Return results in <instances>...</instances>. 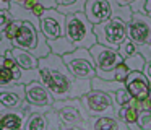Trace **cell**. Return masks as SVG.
Wrapping results in <instances>:
<instances>
[{"mask_svg": "<svg viewBox=\"0 0 151 130\" xmlns=\"http://www.w3.org/2000/svg\"><path fill=\"white\" fill-rule=\"evenodd\" d=\"M130 73L128 72V68L125 67L124 64L119 65V67H115L114 70L111 72H101V70H96V77L102 78V80H111V81H120V83H125V78H127V75Z\"/></svg>", "mask_w": 151, "mask_h": 130, "instance_id": "603a6c76", "label": "cell"}, {"mask_svg": "<svg viewBox=\"0 0 151 130\" xmlns=\"http://www.w3.org/2000/svg\"><path fill=\"white\" fill-rule=\"evenodd\" d=\"M117 52L120 54V57L124 58V60H127V58H130V57H133V55L138 54V47L127 38V39H125V41L120 44V47L117 49Z\"/></svg>", "mask_w": 151, "mask_h": 130, "instance_id": "d4e9b609", "label": "cell"}, {"mask_svg": "<svg viewBox=\"0 0 151 130\" xmlns=\"http://www.w3.org/2000/svg\"><path fill=\"white\" fill-rule=\"evenodd\" d=\"M39 36H41L39 26H34L29 21H20L18 23V28H17V32H15L13 39H12V44H13V47L26 51L31 54L36 49Z\"/></svg>", "mask_w": 151, "mask_h": 130, "instance_id": "30bf717a", "label": "cell"}, {"mask_svg": "<svg viewBox=\"0 0 151 130\" xmlns=\"http://www.w3.org/2000/svg\"><path fill=\"white\" fill-rule=\"evenodd\" d=\"M44 10H52V8H57V2L55 0H36Z\"/></svg>", "mask_w": 151, "mask_h": 130, "instance_id": "836d02e7", "label": "cell"}, {"mask_svg": "<svg viewBox=\"0 0 151 130\" xmlns=\"http://www.w3.org/2000/svg\"><path fill=\"white\" fill-rule=\"evenodd\" d=\"M57 2V12L62 15H73V13H83L85 12L86 0H55Z\"/></svg>", "mask_w": 151, "mask_h": 130, "instance_id": "d6986e66", "label": "cell"}, {"mask_svg": "<svg viewBox=\"0 0 151 130\" xmlns=\"http://www.w3.org/2000/svg\"><path fill=\"white\" fill-rule=\"evenodd\" d=\"M85 130H130L117 117H89Z\"/></svg>", "mask_w": 151, "mask_h": 130, "instance_id": "2e32d148", "label": "cell"}, {"mask_svg": "<svg viewBox=\"0 0 151 130\" xmlns=\"http://www.w3.org/2000/svg\"><path fill=\"white\" fill-rule=\"evenodd\" d=\"M132 101H133V98L128 94V91L125 90V88H122V90L115 91L114 93V103H115V109H120V107H127L132 104Z\"/></svg>", "mask_w": 151, "mask_h": 130, "instance_id": "484cf974", "label": "cell"}, {"mask_svg": "<svg viewBox=\"0 0 151 130\" xmlns=\"http://www.w3.org/2000/svg\"><path fill=\"white\" fill-rule=\"evenodd\" d=\"M138 129L141 130H151V110H143L138 112V120H137Z\"/></svg>", "mask_w": 151, "mask_h": 130, "instance_id": "f1b7e54d", "label": "cell"}, {"mask_svg": "<svg viewBox=\"0 0 151 130\" xmlns=\"http://www.w3.org/2000/svg\"><path fill=\"white\" fill-rule=\"evenodd\" d=\"M13 21V18H12V13L8 12V10H0V32L4 34L5 29L10 26V23Z\"/></svg>", "mask_w": 151, "mask_h": 130, "instance_id": "4dcf8cb0", "label": "cell"}, {"mask_svg": "<svg viewBox=\"0 0 151 130\" xmlns=\"http://www.w3.org/2000/svg\"><path fill=\"white\" fill-rule=\"evenodd\" d=\"M138 112H140V109H138V101H132L130 106L115 109V117H117L120 122H124L125 125L130 127V125H133V124H137Z\"/></svg>", "mask_w": 151, "mask_h": 130, "instance_id": "ac0fdd59", "label": "cell"}, {"mask_svg": "<svg viewBox=\"0 0 151 130\" xmlns=\"http://www.w3.org/2000/svg\"><path fill=\"white\" fill-rule=\"evenodd\" d=\"M0 39H2V32H0Z\"/></svg>", "mask_w": 151, "mask_h": 130, "instance_id": "b9f144b4", "label": "cell"}, {"mask_svg": "<svg viewBox=\"0 0 151 130\" xmlns=\"http://www.w3.org/2000/svg\"><path fill=\"white\" fill-rule=\"evenodd\" d=\"M120 6H130L133 13H140V15H146L145 13V2L146 0H115Z\"/></svg>", "mask_w": 151, "mask_h": 130, "instance_id": "4316f807", "label": "cell"}, {"mask_svg": "<svg viewBox=\"0 0 151 130\" xmlns=\"http://www.w3.org/2000/svg\"><path fill=\"white\" fill-rule=\"evenodd\" d=\"M89 54L94 60L96 70H101V72H111L115 67L124 64V58L120 57V54L115 49H109L106 46L98 44V42L89 49Z\"/></svg>", "mask_w": 151, "mask_h": 130, "instance_id": "8fae6325", "label": "cell"}, {"mask_svg": "<svg viewBox=\"0 0 151 130\" xmlns=\"http://www.w3.org/2000/svg\"><path fill=\"white\" fill-rule=\"evenodd\" d=\"M10 55H12V58L15 60V64H17L21 70H37L39 60H37L36 57H33L29 52L13 47L10 51Z\"/></svg>", "mask_w": 151, "mask_h": 130, "instance_id": "e0dca14e", "label": "cell"}, {"mask_svg": "<svg viewBox=\"0 0 151 130\" xmlns=\"http://www.w3.org/2000/svg\"><path fill=\"white\" fill-rule=\"evenodd\" d=\"M24 94H26V103L33 107H47L54 104V98L47 91V88L41 83V80L31 81L24 86Z\"/></svg>", "mask_w": 151, "mask_h": 130, "instance_id": "4fadbf2b", "label": "cell"}, {"mask_svg": "<svg viewBox=\"0 0 151 130\" xmlns=\"http://www.w3.org/2000/svg\"><path fill=\"white\" fill-rule=\"evenodd\" d=\"M39 29L47 41H54L65 36V15L55 8L46 10L39 16Z\"/></svg>", "mask_w": 151, "mask_h": 130, "instance_id": "ba28073f", "label": "cell"}, {"mask_svg": "<svg viewBox=\"0 0 151 130\" xmlns=\"http://www.w3.org/2000/svg\"><path fill=\"white\" fill-rule=\"evenodd\" d=\"M20 75H21V68L18 72H13V70H10V68L4 67V65L0 64V88H5V86L18 83Z\"/></svg>", "mask_w": 151, "mask_h": 130, "instance_id": "cb8c5ba5", "label": "cell"}, {"mask_svg": "<svg viewBox=\"0 0 151 130\" xmlns=\"http://www.w3.org/2000/svg\"><path fill=\"white\" fill-rule=\"evenodd\" d=\"M125 90L133 98V101L141 103V101H145L148 98L151 86L141 72H130L127 75V78H125Z\"/></svg>", "mask_w": 151, "mask_h": 130, "instance_id": "5bb4252c", "label": "cell"}, {"mask_svg": "<svg viewBox=\"0 0 151 130\" xmlns=\"http://www.w3.org/2000/svg\"><path fill=\"white\" fill-rule=\"evenodd\" d=\"M29 116L28 112V103L20 110H10V112H0V130H23L24 120Z\"/></svg>", "mask_w": 151, "mask_h": 130, "instance_id": "9a60e30c", "label": "cell"}, {"mask_svg": "<svg viewBox=\"0 0 151 130\" xmlns=\"http://www.w3.org/2000/svg\"><path fill=\"white\" fill-rule=\"evenodd\" d=\"M93 31L98 44L117 51L122 42L127 39V23L122 21L120 18H111L101 25L93 26Z\"/></svg>", "mask_w": 151, "mask_h": 130, "instance_id": "277c9868", "label": "cell"}, {"mask_svg": "<svg viewBox=\"0 0 151 130\" xmlns=\"http://www.w3.org/2000/svg\"><path fill=\"white\" fill-rule=\"evenodd\" d=\"M145 13L148 16H151V0H146L145 2Z\"/></svg>", "mask_w": 151, "mask_h": 130, "instance_id": "f35d334b", "label": "cell"}, {"mask_svg": "<svg viewBox=\"0 0 151 130\" xmlns=\"http://www.w3.org/2000/svg\"><path fill=\"white\" fill-rule=\"evenodd\" d=\"M26 106V94L23 84H10L0 88V112L20 110Z\"/></svg>", "mask_w": 151, "mask_h": 130, "instance_id": "7c38bea8", "label": "cell"}, {"mask_svg": "<svg viewBox=\"0 0 151 130\" xmlns=\"http://www.w3.org/2000/svg\"><path fill=\"white\" fill-rule=\"evenodd\" d=\"M47 44H49L50 54H55V55H59V57H63V55H67V54L75 51L73 44L65 38V36H62V38H59V39H54V41H47Z\"/></svg>", "mask_w": 151, "mask_h": 130, "instance_id": "44dd1931", "label": "cell"}, {"mask_svg": "<svg viewBox=\"0 0 151 130\" xmlns=\"http://www.w3.org/2000/svg\"><path fill=\"white\" fill-rule=\"evenodd\" d=\"M39 77L41 83L47 88L54 101L80 99L88 91H91V80H78L68 72L62 57L49 54L39 58Z\"/></svg>", "mask_w": 151, "mask_h": 130, "instance_id": "6da1fadb", "label": "cell"}, {"mask_svg": "<svg viewBox=\"0 0 151 130\" xmlns=\"http://www.w3.org/2000/svg\"><path fill=\"white\" fill-rule=\"evenodd\" d=\"M124 65L128 68V72H141L145 67V58L141 57L140 54H137V55H133V57L124 60Z\"/></svg>", "mask_w": 151, "mask_h": 130, "instance_id": "83f0119b", "label": "cell"}, {"mask_svg": "<svg viewBox=\"0 0 151 130\" xmlns=\"http://www.w3.org/2000/svg\"><path fill=\"white\" fill-rule=\"evenodd\" d=\"M52 109L55 110L62 125H86L89 119L80 99L54 101Z\"/></svg>", "mask_w": 151, "mask_h": 130, "instance_id": "52a82bcc", "label": "cell"}, {"mask_svg": "<svg viewBox=\"0 0 151 130\" xmlns=\"http://www.w3.org/2000/svg\"><path fill=\"white\" fill-rule=\"evenodd\" d=\"M10 2L12 0H0V10H8L10 8Z\"/></svg>", "mask_w": 151, "mask_h": 130, "instance_id": "74e56055", "label": "cell"}, {"mask_svg": "<svg viewBox=\"0 0 151 130\" xmlns=\"http://www.w3.org/2000/svg\"><path fill=\"white\" fill-rule=\"evenodd\" d=\"M62 60L68 72L78 80H93L96 77V65L89 49H75L73 52L63 55Z\"/></svg>", "mask_w": 151, "mask_h": 130, "instance_id": "5b68a950", "label": "cell"}, {"mask_svg": "<svg viewBox=\"0 0 151 130\" xmlns=\"http://www.w3.org/2000/svg\"><path fill=\"white\" fill-rule=\"evenodd\" d=\"M141 73L145 75V78L148 80V83H150V86H151V60L145 62V67H143V70H141Z\"/></svg>", "mask_w": 151, "mask_h": 130, "instance_id": "d590c367", "label": "cell"}, {"mask_svg": "<svg viewBox=\"0 0 151 130\" xmlns=\"http://www.w3.org/2000/svg\"><path fill=\"white\" fill-rule=\"evenodd\" d=\"M127 38L137 47L148 44L151 41V16L133 13L132 20L127 23Z\"/></svg>", "mask_w": 151, "mask_h": 130, "instance_id": "9c48e42d", "label": "cell"}, {"mask_svg": "<svg viewBox=\"0 0 151 130\" xmlns=\"http://www.w3.org/2000/svg\"><path fill=\"white\" fill-rule=\"evenodd\" d=\"M23 130H47L46 112H33L26 117Z\"/></svg>", "mask_w": 151, "mask_h": 130, "instance_id": "7402d4cb", "label": "cell"}, {"mask_svg": "<svg viewBox=\"0 0 151 130\" xmlns=\"http://www.w3.org/2000/svg\"><path fill=\"white\" fill-rule=\"evenodd\" d=\"M138 109H143V110H151V91L150 94H148V98L145 101H141V103H138Z\"/></svg>", "mask_w": 151, "mask_h": 130, "instance_id": "e575fe53", "label": "cell"}, {"mask_svg": "<svg viewBox=\"0 0 151 130\" xmlns=\"http://www.w3.org/2000/svg\"><path fill=\"white\" fill-rule=\"evenodd\" d=\"M65 38L75 49H91L98 42L93 25L88 21L85 13H73L65 16Z\"/></svg>", "mask_w": 151, "mask_h": 130, "instance_id": "3957f363", "label": "cell"}, {"mask_svg": "<svg viewBox=\"0 0 151 130\" xmlns=\"http://www.w3.org/2000/svg\"><path fill=\"white\" fill-rule=\"evenodd\" d=\"M125 88V83H120V81H111V80H102L99 77H94L91 80V90L94 91H102V93H109L114 94L115 91Z\"/></svg>", "mask_w": 151, "mask_h": 130, "instance_id": "ffe728a7", "label": "cell"}, {"mask_svg": "<svg viewBox=\"0 0 151 130\" xmlns=\"http://www.w3.org/2000/svg\"><path fill=\"white\" fill-rule=\"evenodd\" d=\"M86 125H63L60 130H85Z\"/></svg>", "mask_w": 151, "mask_h": 130, "instance_id": "8d00e7d4", "label": "cell"}, {"mask_svg": "<svg viewBox=\"0 0 151 130\" xmlns=\"http://www.w3.org/2000/svg\"><path fill=\"white\" fill-rule=\"evenodd\" d=\"M12 49H13L12 41H10V39H7L4 34H2V39H0V57H2V55H5L7 52H10Z\"/></svg>", "mask_w": 151, "mask_h": 130, "instance_id": "1f68e13d", "label": "cell"}, {"mask_svg": "<svg viewBox=\"0 0 151 130\" xmlns=\"http://www.w3.org/2000/svg\"><path fill=\"white\" fill-rule=\"evenodd\" d=\"M83 13L93 26L101 25L111 18H120L122 21L128 23L133 16L130 6H120L115 0H86Z\"/></svg>", "mask_w": 151, "mask_h": 130, "instance_id": "7a4b0ae2", "label": "cell"}, {"mask_svg": "<svg viewBox=\"0 0 151 130\" xmlns=\"http://www.w3.org/2000/svg\"><path fill=\"white\" fill-rule=\"evenodd\" d=\"M80 101L89 117H115L114 94L91 90L80 98Z\"/></svg>", "mask_w": 151, "mask_h": 130, "instance_id": "8992f818", "label": "cell"}, {"mask_svg": "<svg viewBox=\"0 0 151 130\" xmlns=\"http://www.w3.org/2000/svg\"><path fill=\"white\" fill-rule=\"evenodd\" d=\"M148 46H150V47H151V41H150V42H148Z\"/></svg>", "mask_w": 151, "mask_h": 130, "instance_id": "60d3db41", "label": "cell"}, {"mask_svg": "<svg viewBox=\"0 0 151 130\" xmlns=\"http://www.w3.org/2000/svg\"><path fill=\"white\" fill-rule=\"evenodd\" d=\"M23 6H24V8L28 10V12H31V13H33V15L36 16V18H39V16L42 15L44 12H46V10H44L42 6H41L39 3L36 2V0H28V2L24 3Z\"/></svg>", "mask_w": 151, "mask_h": 130, "instance_id": "f546056e", "label": "cell"}, {"mask_svg": "<svg viewBox=\"0 0 151 130\" xmlns=\"http://www.w3.org/2000/svg\"><path fill=\"white\" fill-rule=\"evenodd\" d=\"M12 2H15V3H18V5H24V3L28 2V0H12Z\"/></svg>", "mask_w": 151, "mask_h": 130, "instance_id": "ab89813d", "label": "cell"}, {"mask_svg": "<svg viewBox=\"0 0 151 130\" xmlns=\"http://www.w3.org/2000/svg\"><path fill=\"white\" fill-rule=\"evenodd\" d=\"M138 54L145 58V62H150L151 60V47L148 44L140 46V47H138Z\"/></svg>", "mask_w": 151, "mask_h": 130, "instance_id": "d6a6232c", "label": "cell"}]
</instances>
